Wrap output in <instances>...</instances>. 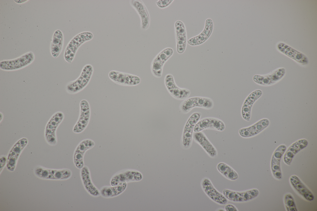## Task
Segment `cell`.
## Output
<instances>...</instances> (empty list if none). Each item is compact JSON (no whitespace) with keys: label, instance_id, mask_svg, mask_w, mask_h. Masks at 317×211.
<instances>
[{"label":"cell","instance_id":"cell-1","mask_svg":"<svg viewBox=\"0 0 317 211\" xmlns=\"http://www.w3.org/2000/svg\"><path fill=\"white\" fill-rule=\"evenodd\" d=\"M93 37V34L87 31L81 32L75 36L70 41L65 48L63 54L65 60L68 63H72L81 46L92 40Z\"/></svg>","mask_w":317,"mask_h":211},{"label":"cell","instance_id":"cell-2","mask_svg":"<svg viewBox=\"0 0 317 211\" xmlns=\"http://www.w3.org/2000/svg\"><path fill=\"white\" fill-rule=\"evenodd\" d=\"M93 67L89 64L85 65L76 80L68 82L66 85V92L70 94H76L84 89L89 83L93 72Z\"/></svg>","mask_w":317,"mask_h":211},{"label":"cell","instance_id":"cell-3","mask_svg":"<svg viewBox=\"0 0 317 211\" xmlns=\"http://www.w3.org/2000/svg\"><path fill=\"white\" fill-rule=\"evenodd\" d=\"M35 59L32 51L28 52L16 58L4 60L0 62V69L6 71H13L21 69L31 64Z\"/></svg>","mask_w":317,"mask_h":211},{"label":"cell","instance_id":"cell-4","mask_svg":"<svg viewBox=\"0 0 317 211\" xmlns=\"http://www.w3.org/2000/svg\"><path fill=\"white\" fill-rule=\"evenodd\" d=\"M64 118L63 113L58 111L53 114L47 123L44 130V137L49 144L54 146L57 144L56 130Z\"/></svg>","mask_w":317,"mask_h":211},{"label":"cell","instance_id":"cell-5","mask_svg":"<svg viewBox=\"0 0 317 211\" xmlns=\"http://www.w3.org/2000/svg\"><path fill=\"white\" fill-rule=\"evenodd\" d=\"M214 102L211 98L203 97H194L188 98L180 104V108L184 114H187L195 107L201 108L206 110L211 109Z\"/></svg>","mask_w":317,"mask_h":211},{"label":"cell","instance_id":"cell-6","mask_svg":"<svg viewBox=\"0 0 317 211\" xmlns=\"http://www.w3.org/2000/svg\"><path fill=\"white\" fill-rule=\"evenodd\" d=\"M201 115L200 112H194L190 116L187 120L183 128L181 140L182 145L185 149H188L191 146L194 128L200 120Z\"/></svg>","mask_w":317,"mask_h":211},{"label":"cell","instance_id":"cell-7","mask_svg":"<svg viewBox=\"0 0 317 211\" xmlns=\"http://www.w3.org/2000/svg\"><path fill=\"white\" fill-rule=\"evenodd\" d=\"M173 54V49L169 47L162 50L155 57L150 66L151 71L154 76L156 78L162 77L164 65Z\"/></svg>","mask_w":317,"mask_h":211},{"label":"cell","instance_id":"cell-8","mask_svg":"<svg viewBox=\"0 0 317 211\" xmlns=\"http://www.w3.org/2000/svg\"><path fill=\"white\" fill-rule=\"evenodd\" d=\"M91 109L89 102L85 99L80 103V113L78 119L74 125L72 131L76 134L83 131L87 127L90 120Z\"/></svg>","mask_w":317,"mask_h":211},{"label":"cell","instance_id":"cell-9","mask_svg":"<svg viewBox=\"0 0 317 211\" xmlns=\"http://www.w3.org/2000/svg\"><path fill=\"white\" fill-rule=\"evenodd\" d=\"M143 178V175L139 171L133 169H126L117 172L111 178L110 185L115 186L123 183L139 182Z\"/></svg>","mask_w":317,"mask_h":211},{"label":"cell","instance_id":"cell-10","mask_svg":"<svg viewBox=\"0 0 317 211\" xmlns=\"http://www.w3.org/2000/svg\"><path fill=\"white\" fill-rule=\"evenodd\" d=\"M258 190L253 188L243 191H233L224 189L223 194L228 200L237 203H241L251 200L256 198L259 195Z\"/></svg>","mask_w":317,"mask_h":211},{"label":"cell","instance_id":"cell-11","mask_svg":"<svg viewBox=\"0 0 317 211\" xmlns=\"http://www.w3.org/2000/svg\"><path fill=\"white\" fill-rule=\"evenodd\" d=\"M28 143V139L25 137L18 140L13 145L7 156L6 167L11 172L15 169L19 158L22 152Z\"/></svg>","mask_w":317,"mask_h":211},{"label":"cell","instance_id":"cell-12","mask_svg":"<svg viewBox=\"0 0 317 211\" xmlns=\"http://www.w3.org/2000/svg\"><path fill=\"white\" fill-rule=\"evenodd\" d=\"M108 76L114 83L123 86H136L141 81V78L137 75L116 70L110 71Z\"/></svg>","mask_w":317,"mask_h":211},{"label":"cell","instance_id":"cell-13","mask_svg":"<svg viewBox=\"0 0 317 211\" xmlns=\"http://www.w3.org/2000/svg\"><path fill=\"white\" fill-rule=\"evenodd\" d=\"M164 83L165 87L170 94L178 100H185L188 98L191 92L185 88H181L176 84L172 75L168 74L165 76Z\"/></svg>","mask_w":317,"mask_h":211},{"label":"cell","instance_id":"cell-14","mask_svg":"<svg viewBox=\"0 0 317 211\" xmlns=\"http://www.w3.org/2000/svg\"><path fill=\"white\" fill-rule=\"evenodd\" d=\"M284 68H278L272 72L266 75H255L253 80L257 84L262 86L273 85L281 80L285 74Z\"/></svg>","mask_w":317,"mask_h":211},{"label":"cell","instance_id":"cell-15","mask_svg":"<svg viewBox=\"0 0 317 211\" xmlns=\"http://www.w3.org/2000/svg\"><path fill=\"white\" fill-rule=\"evenodd\" d=\"M94 142L89 139L81 141L76 147L74 152L73 160L74 164L77 168L81 169L84 165V157L86 152L95 145Z\"/></svg>","mask_w":317,"mask_h":211},{"label":"cell","instance_id":"cell-16","mask_svg":"<svg viewBox=\"0 0 317 211\" xmlns=\"http://www.w3.org/2000/svg\"><path fill=\"white\" fill-rule=\"evenodd\" d=\"M201 186L206 195L214 202L222 205L227 203L228 200L215 188L209 179H203L201 182Z\"/></svg>","mask_w":317,"mask_h":211},{"label":"cell","instance_id":"cell-17","mask_svg":"<svg viewBox=\"0 0 317 211\" xmlns=\"http://www.w3.org/2000/svg\"><path fill=\"white\" fill-rule=\"evenodd\" d=\"M225 128V124L221 120L215 117H208L203 118L197 122L194 127V132H200L207 129L221 131Z\"/></svg>","mask_w":317,"mask_h":211},{"label":"cell","instance_id":"cell-18","mask_svg":"<svg viewBox=\"0 0 317 211\" xmlns=\"http://www.w3.org/2000/svg\"><path fill=\"white\" fill-rule=\"evenodd\" d=\"M174 30L176 50L178 53L182 54L185 51L187 43L185 26L182 21L177 20L174 24Z\"/></svg>","mask_w":317,"mask_h":211},{"label":"cell","instance_id":"cell-19","mask_svg":"<svg viewBox=\"0 0 317 211\" xmlns=\"http://www.w3.org/2000/svg\"><path fill=\"white\" fill-rule=\"evenodd\" d=\"M129 3L140 18L141 28L144 30L147 29L150 25V18L149 11L144 2L142 0H131Z\"/></svg>","mask_w":317,"mask_h":211},{"label":"cell","instance_id":"cell-20","mask_svg":"<svg viewBox=\"0 0 317 211\" xmlns=\"http://www.w3.org/2000/svg\"><path fill=\"white\" fill-rule=\"evenodd\" d=\"M286 149L285 145H280L275 149L271 157V171L274 177L278 180L281 179L282 177L280 161Z\"/></svg>","mask_w":317,"mask_h":211},{"label":"cell","instance_id":"cell-21","mask_svg":"<svg viewBox=\"0 0 317 211\" xmlns=\"http://www.w3.org/2000/svg\"><path fill=\"white\" fill-rule=\"evenodd\" d=\"M269 123L268 119H262L250 126L240 129L239 134L241 137L245 138L254 136L266 128Z\"/></svg>","mask_w":317,"mask_h":211},{"label":"cell","instance_id":"cell-22","mask_svg":"<svg viewBox=\"0 0 317 211\" xmlns=\"http://www.w3.org/2000/svg\"><path fill=\"white\" fill-rule=\"evenodd\" d=\"M263 93L260 89L251 92L246 97L242 105L241 111V116L245 120L250 119L252 106L255 101L262 96Z\"/></svg>","mask_w":317,"mask_h":211},{"label":"cell","instance_id":"cell-23","mask_svg":"<svg viewBox=\"0 0 317 211\" xmlns=\"http://www.w3.org/2000/svg\"><path fill=\"white\" fill-rule=\"evenodd\" d=\"M80 174L83 185L86 192L94 197L99 196L100 195V191L92 182L89 167L85 165L80 169Z\"/></svg>","mask_w":317,"mask_h":211},{"label":"cell","instance_id":"cell-24","mask_svg":"<svg viewBox=\"0 0 317 211\" xmlns=\"http://www.w3.org/2000/svg\"><path fill=\"white\" fill-rule=\"evenodd\" d=\"M193 139L202 147L211 158H215L217 156V149L202 131L194 132Z\"/></svg>","mask_w":317,"mask_h":211},{"label":"cell","instance_id":"cell-25","mask_svg":"<svg viewBox=\"0 0 317 211\" xmlns=\"http://www.w3.org/2000/svg\"><path fill=\"white\" fill-rule=\"evenodd\" d=\"M213 23L211 18L207 19L202 31L198 35L190 38L187 43L190 46H196L202 44L210 37L213 30Z\"/></svg>","mask_w":317,"mask_h":211},{"label":"cell","instance_id":"cell-26","mask_svg":"<svg viewBox=\"0 0 317 211\" xmlns=\"http://www.w3.org/2000/svg\"><path fill=\"white\" fill-rule=\"evenodd\" d=\"M279 50L283 54L302 65L308 64L307 58L303 54L283 43H280L277 45Z\"/></svg>","mask_w":317,"mask_h":211},{"label":"cell","instance_id":"cell-27","mask_svg":"<svg viewBox=\"0 0 317 211\" xmlns=\"http://www.w3.org/2000/svg\"><path fill=\"white\" fill-rule=\"evenodd\" d=\"M308 142L305 139L299 140L291 144L285 151L283 157L284 163L290 165L292 160L298 152L306 148L308 145Z\"/></svg>","mask_w":317,"mask_h":211},{"label":"cell","instance_id":"cell-28","mask_svg":"<svg viewBox=\"0 0 317 211\" xmlns=\"http://www.w3.org/2000/svg\"><path fill=\"white\" fill-rule=\"evenodd\" d=\"M64 38L62 31L57 30L53 34L50 46V53L54 58L58 57L61 53L63 47Z\"/></svg>","mask_w":317,"mask_h":211},{"label":"cell","instance_id":"cell-29","mask_svg":"<svg viewBox=\"0 0 317 211\" xmlns=\"http://www.w3.org/2000/svg\"><path fill=\"white\" fill-rule=\"evenodd\" d=\"M290 183L293 188L303 198L308 201H312L314 196L312 192L296 175H292L289 178Z\"/></svg>","mask_w":317,"mask_h":211},{"label":"cell","instance_id":"cell-30","mask_svg":"<svg viewBox=\"0 0 317 211\" xmlns=\"http://www.w3.org/2000/svg\"><path fill=\"white\" fill-rule=\"evenodd\" d=\"M127 183H123L115 186H104L100 191V195L106 198H111L118 196L122 193L126 189Z\"/></svg>","mask_w":317,"mask_h":211},{"label":"cell","instance_id":"cell-31","mask_svg":"<svg viewBox=\"0 0 317 211\" xmlns=\"http://www.w3.org/2000/svg\"><path fill=\"white\" fill-rule=\"evenodd\" d=\"M71 170L67 168L60 169H48L47 179L53 180H65L72 176Z\"/></svg>","mask_w":317,"mask_h":211},{"label":"cell","instance_id":"cell-32","mask_svg":"<svg viewBox=\"0 0 317 211\" xmlns=\"http://www.w3.org/2000/svg\"><path fill=\"white\" fill-rule=\"evenodd\" d=\"M218 171L227 179L232 181L235 180L238 178L237 172L231 166L226 163L220 162L217 165Z\"/></svg>","mask_w":317,"mask_h":211},{"label":"cell","instance_id":"cell-33","mask_svg":"<svg viewBox=\"0 0 317 211\" xmlns=\"http://www.w3.org/2000/svg\"><path fill=\"white\" fill-rule=\"evenodd\" d=\"M284 203L287 211H297L295 201L292 195L289 193L286 194L284 197Z\"/></svg>","mask_w":317,"mask_h":211},{"label":"cell","instance_id":"cell-34","mask_svg":"<svg viewBox=\"0 0 317 211\" xmlns=\"http://www.w3.org/2000/svg\"><path fill=\"white\" fill-rule=\"evenodd\" d=\"M173 0H159L156 2V4L160 9H163L167 8L173 2Z\"/></svg>","mask_w":317,"mask_h":211},{"label":"cell","instance_id":"cell-35","mask_svg":"<svg viewBox=\"0 0 317 211\" xmlns=\"http://www.w3.org/2000/svg\"><path fill=\"white\" fill-rule=\"evenodd\" d=\"M7 160V157L5 155H2L0 157V173H1L2 170H3L5 166L6 165Z\"/></svg>","mask_w":317,"mask_h":211},{"label":"cell","instance_id":"cell-36","mask_svg":"<svg viewBox=\"0 0 317 211\" xmlns=\"http://www.w3.org/2000/svg\"><path fill=\"white\" fill-rule=\"evenodd\" d=\"M224 209L226 211H238L237 208L234 205L228 204L226 205L224 207Z\"/></svg>","mask_w":317,"mask_h":211},{"label":"cell","instance_id":"cell-37","mask_svg":"<svg viewBox=\"0 0 317 211\" xmlns=\"http://www.w3.org/2000/svg\"><path fill=\"white\" fill-rule=\"evenodd\" d=\"M0 122H1L2 119H3V114H2L1 112H0Z\"/></svg>","mask_w":317,"mask_h":211}]
</instances>
